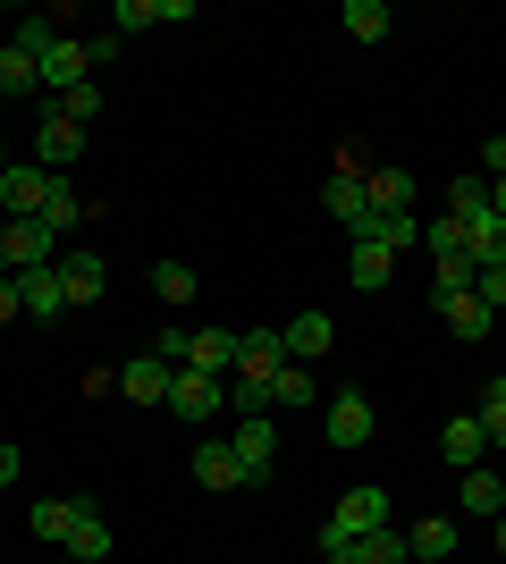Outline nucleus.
I'll use <instances>...</instances> for the list:
<instances>
[{
    "label": "nucleus",
    "instance_id": "obj_1",
    "mask_svg": "<svg viewBox=\"0 0 506 564\" xmlns=\"http://www.w3.org/2000/svg\"><path fill=\"white\" fill-rule=\"evenodd\" d=\"M363 531H388V489H372V480H363V489H346V497L330 506V522H321V556H337V547L363 540Z\"/></svg>",
    "mask_w": 506,
    "mask_h": 564
},
{
    "label": "nucleus",
    "instance_id": "obj_2",
    "mask_svg": "<svg viewBox=\"0 0 506 564\" xmlns=\"http://www.w3.org/2000/svg\"><path fill=\"white\" fill-rule=\"evenodd\" d=\"M169 413H177L186 430L219 422V413H228V379H212V371H186V362H177V371H169Z\"/></svg>",
    "mask_w": 506,
    "mask_h": 564
},
{
    "label": "nucleus",
    "instance_id": "obj_3",
    "mask_svg": "<svg viewBox=\"0 0 506 564\" xmlns=\"http://www.w3.org/2000/svg\"><path fill=\"white\" fill-rule=\"evenodd\" d=\"M43 203H51V169L43 161H9L0 169V212L9 219H43Z\"/></svg>",
    "mask_w": 506,
    "mask_h": 564
},
{
    "label": "nucleus",
    "instance_id": "obj_4",
    "mask_svg": "<svg viewBox=\"0 0 506 564\" xmlns=\"http://www.w3.org/2000/svg\"><path fill=\"white\" fill-rule=\"evenodd\" d=\"M228 447H237V471H245V489H262L270 464H279V430H270V413H254V422L228 430Z\"/></svg>",
    "mask_w": 506,
    "mask_h": 564
},
{
    "label": "nucleus",
    "instance_id": "obj_5",
    "mask_svg": "<svg viewBox=\"0 0 506 564\" xmlns=\"http://www.w3.org/2000/svg\"><path fill=\"white\" fill-rule=\"evenodd\" d=\"M321 430H330V447H346V455L372 447V430H380V422H372V397H363V388H337V397H330V422H321Z\"/></svg>",
    "mask_w": 506,
    "mask_h": 564
},
{
    "label": "nucleus",
    "instance_id": "obj_6",
    "mask_svg": "<svg viewBox=\"0 0 506 564\" xmlns=\"http://www.w3.org/2000/svg\"><path fill=\"white\" fill-rule=\"evenodd\" d=\"M279 371H288V337H279V329H245V337H237V371H228V379H254V388H270Z\"/></svg>",
    "mask_w": 506,
    "mask_h": 564
},
{
    "label": "nucleus",
    "instance_id": "obj_7",
    "mask_svg": "<svg viewBox=\"0 0 506 564\" xmlns=\"http://www.w3.org/2000/svg\"><path fill=\"white\" fill-rule=\"evenodd\" d=\"M76 85H94V59H85V34H60V43L43 51V94H76Z\"/></svg>",
    "mask_w": 506,
    "mask_h": 564
},
{
    "label": "nucleus",
    "instance_id": "obj_8",
    "mask_svg": "<svg viewBox=\"0 0 506 564\" xmlns=\"http://www.w3.org/2000/svg\"><path fill=\"white\" fill-rule=\"evenodd\" d=\"M18 304H25V321H60V312H68L60 261H43V270H18Z\"/></svg>",
    "mask_w": 506,
    "mask_h": 564
},
{
    "label": "nucleus",
    "instance_id": "obj_9",
    "mask_svg": "<svg viewBox=\"0 0 506 564\" xmlns=\"http://www.w3.org/2000/svg\"><path fill=\"white\" fill-rule=\"evenodd\" d=\"M363 194H372V212H413V169L406 161H380V169H363Z\"/></svg>",
    "mask_w": 506,
    "mask_h": 564
},
{
    "label": "nucleus",
    "instance_id": "obj_10",
    "mask_svg": "<svg viewBox=\"0 0 506 564\" xmlns=\"http://www.w3.org/2000/svg\"><path fill=\"white\" fill-rule=\"evenodd\" d=\"M346 236H363V245H388V253H406V245H422V219H413V212H363Z\"/></svg>",
    "mask_w": 506,
    "mask_h": 564
},
{
    "label": "nucleus",
    "instance_id": "obj_11",
    "mask_svg": "<svg viewBox=\"0 0 506 564\" xmlns=\"http://www.w3.org/2000/svg\"><path fill=\"white\" fill-rule=\"evenodd\" d=\"M186 371L228 379L237 371V329H186Z\"/></svg>",
    "mask_w": 506,
    "mask_h": 564
},
{
    "label": "nucleus",
    "instance_id": "obj_12",
    "mask_svg": "<svg viewBox=\"0 0 506 564\" xmlns=\"http://www.w3.org/2000/svg\"><path fill=\"white\" fill-rule=\"evenodd\" d=\"M169 371H177V362H161V354H136V362L119 371V397H127V404H169Z\"/></svg>",
    "mask_w": 506,
    "mask_h": 564
},
{
    "label": "nucleus",
    "instance_id": "obj_13",
    "mask_svg": "<svg viewBox=\"0 0 506 564\" xmlns=\"http://www.w3.org/2000/svg\"><path fill=\"white\" fill-rule=\"evenodd\" d=\"M279 337H288V362H321V354L337 346V321H330V312H295Z\"/></svg>",
    "mask_w": 506,
    "mask_h": 564
},
{
    "label": "nucleus",
    "instance_id": "obj_14",
    "mask_svg": "<svg viewBox=\"0 0 506 564\" xmlns=\"http://www.w3.org/2000/svg\"><path fill=\"white\" fill-rule=\"evenodd\" d=\"M330 564H413V547H406V531L388 522V531H363V540H346Z\"/></svg>",
    "mask_w": 506,
    "mask_h": 564
},
{
    "label": "nucleus",
    "instance_id": "obj_15",
    "mask_svg": "<svg viewBox=\"0 0 506 564\" xmlns=\"http://www.w3.org/2000/svg\"><path fill=\"white\" fill-rule=\"evenodd\" d=\"M76 514H85V497H34V506H25V522H34V540H43V547H68Z\"/></svg>",
    "mask_w": 506,
    "mask_h": 564
},
{
    "label": "nucleus",
    "instance_id": "obj_16",
    "mask_svg": "<svg viewBox=\"0 0 506 564\" xmlns=\"http://www.w3.org/2000/svg\"><path fill=\"white\" fill-rule=\"evenodd\" d=\"M194 480H203V489H245V471H237V447H228V438H194Z\"/></svg>",
    "mask_w": 506,
    "mask_h": 564
},
{
    "label": "nucleus",
    "instance_id": "obj_17",
    "mask_svg": "<svg viewBox=\"0 0 506 564\" xmlns=\"http://www.w3.org/2000/svg\"><path fill=\"white\" fill-rule=\"evenodd\" d=\"M34 152H43L51 177H60V161H76V152H85V127H76L68 110H43V127H34Z\"/></svg>",
    "mask_w": 506,
    "mask_h": 564
},
{
    "label": "nucleus",
    "instance_id": "obj_18",
    "mask_svg": "<svg viewBox=\"0 0 506 564\" xmlns=\"http://www.w3.org/2000/svg\"><path fill=\"white\" fill-rule=\"evenodd\" d=\"M60 286H68V312L76 304H101V286H110L101 253H60Z\"/></svg>",
    "mask_w": 506,
    "mask_h": 564
},
{
    "label": "nucleus",
    "instance_id": "obj_19",
    "mask_svg": "<svg viewBox=\"0 0 506 564\" xmlns=\"http://www.w3.org/2000/svg\"><path fill=\"white\" fill-rule=\"evenodd\" d=\"M431 304H439V321H448V329H456L464 346H482V337H489V321H498V312H489L482 295H431Z\"/></svg>",
    "mask_w": 506,
    "mask_h": 564
},
{
    "label": "nucleus",
    "instance_id": "obj_20",
    "mask_svg": "<svg viewBox=\"0 0 506 564\" xmlns=\"http://www.w3.org/2000/svg\"><path fill=\"white\" fill-rule=\"evenodd\" d=\"M439 455H448V464H456V471L489 464V438H482V422H473V413H456V422L439 430Z\"/></svg>",
    "mask_w": 506,
    "mask_h": 564
},
{
    "label": "nucleus",
    "instance_id": "obj_21",
    "mask_svg": "<svg viewBox=\"0 0 506 564\" xmlns=\"http://www.w3.org/2000/svg\"><path fill=\"white\" fill-rule=\"evenodd\" d=\"M464 261H473V270H498V261H506V219L498 212L464 219Z\"/></svg>",
    "mask_w": 506,
    "mask_h": 564
},
{
    "label": "nucleus",
    "instance_id": "obj_22",
    "mask_svg": "<svg viewBox=\"0 0 506 564\" xmlns=\"http://www.w3.org/2000/svg\"><path fill=\"white\" fill-rule=\"evenodd\" d=\"M51 245H60V236H51L43 219H18V228H9V279H18V270H43Z\"/></svg>",
    "mask_w": 506,
    "mask_h": 564
},
{
    "label": "nucleus",
    "instance_id": "obj_23",
    "mask_svg": "<svg viewBox=\"0 0 506 564\" xmlns=\"http://www.w3.org/2000/svg\"><path fill=\"white\" fill-rule=\"evenodd\" d=\"M346 279H355L363 295H380V286L397 279V253H388V245H363V236H355V253H346Z\"/></svg>",
    "mask_w": 506,
    "mask_h": 564
},
{
    "label": "nucleus",
    "instance_id": "obj_24",
    "mask_svg": "<svg viewBox=\"0 0 506 564\" xmlns=\"http://www.w3.org/2000/svg\"><path fill=\"white\" fill-rule=\"evenodd\" d=\"M456 480H464V514H482V522H498V514H506V480H498L489 464L456 471Z\"/></svg>",
    "mask_w": 506,
    "mask_h": 564
},
{
    "label": "nucleus",
    "instance_id": "obj_25",
    "mask_svg": "<svg viewBox=\"0 0 506 564\" xmlns=\"http://www.w3.org/2000/svg\"><path fill=\"white\" fill-rule=\"evenodd\" d=\"M60 43V34H51V18H25V25H9V59H18V68H34L43 76V51Z\"/></svg>",
    "mask_w": 506,
    "mask_h": 564
},
{
    "label": "nucleus",
    "instance_id": "obj_26",
    "mask_svg": "<svg viewBox=\"0 0 506 564\" xmlns=\"http://www.w3.org/2000/svg\"><path fill=\"white\" fill-rule=\"evenodd\" d=\"M363 212H372V194H363V169H337V177H330V219H337V228H355Z\"/></svg>",
    "mask_w": 506,
    "mask_h": 564
},
{
    "label": "nucleus",
    "instance_id": "obj_27",
    "mask_svg": "<svg viewBox=\"0 0 506 564\" xmlns=\"http://www.w3.org/2000/svg\"><path fill=\"white\" fill-rule=\"evenodd\" d=\"M406 547H413V564H448V556H456V522H413V531H406Z\"/></svg>",
    "mask_w": 506,
    "mask_h": 564
},
{
    "label": "nucleus",
    "instance_id": "obj_28",
    "mask_svg": "<svg viewBox=\"0 0 506 564\" xmlns=\"http://www.w3.org/2000/svg\"><path fill=\"white\" fill-rule=\"evenodd\" d=\"M489 212V177L482 169H456V177H448V219H482Z\"/></svg>",
    "mask_w": 506,
    "mask_h": 564
},
{
    "label": "nucleus",
    "instance_id": "obj_29",
    "mask_svg": "<svg viewBox=\"0 0 506 564\" xmlns=\"http://www.w3.org/2000/svg\"><path fill=\"white\" fill-rule=\"evenodd\" d=\"M110 547H119V540H110V522L85 506V514H76V531H68V556H76V564H101Z\"/></svg>",
    "mask_w": 506,
    "mask_h": 564
},
{
    "label": "nucleus",
    "instance_id": "obj_30",
    "mask_svg": "<svg viewBox=\"0 0 506 564\" xmlns=\"http://www.w3.org/2000/svg\"><path fill=\"white\" fill-rule=\"evenodd\" d=\"M304 404H313V362H288L270 379V413H304Z\"/></svg>",
    "mask_w": 506,
    "mask_h": 564
},
{
    "label": "nucleus",
    "instance_id": "obj_31",
    "mask_svg": "<svg viewBox=\"0 0 506 564\" xmlns=\"http://www.w3.org/2000/svg\"><path fill=\"white\" fill-rule=\"evenodd\" d=\"M43 228L51 236H68V228H85V194L68 186V177H51V203H43Z\"/></svg>",
    "mask_w": 506,
    "mask_h": 564
},
{
    "label": "nucleus",
    "instance_id": "obj_32",
    "mask_svg": "<svg viewBox=\"0 0 506 564\" xmlns=\"http://www.w3.org/2000/svg\"><path fill=\"white\" fill-rule=\"evenodd\" d=\"M473 422H482L489 455H506V379H489V388H482V404H473Z\"/></svg>",
    "mask_w": 506,
    "mask_h": 564
},
{
    "label": "nucleus",
    "instance_id": "obj_33",
    "mask_svg": "<svg viewBox=\"0 0 506 564\" xmlns=\"http://www.w3.org/2000/svg\"><path fill=\"white\" fill-rule=\"evenodd\" d=\"M337 25H346L355 43H388V9H380V0H346V18H337Z\"/></svg>",
    "mask_w": 506,
    "mask_h": 564
},
{
    "label": "nucleus",
    "instance_id": "obj_34",
    "mask_svg": "<svg viewBox=\"0 0 506 564\" xmlns=\"http://www.w3.org/2000/svg\"><path fill=\"white\" fill-rule=\"evenodd\" d=\"M152 295L186 312V304H194V270H186V261H152Z\"/></svg>",
    "mask_w": 506,
    "mask_h": 564
},
{
    "label": "nucleus",
    "instance_id": "obj_35",
    "mask_svg": "<svg viewBox=\"0 0 506 564\" xmlns=\"http://www.w3.org/2000/svg\"><path fill=\"white\" fill-rule=\"evenodd\" d=\"M422 245H431V261H456L464 253V219H422Z\"/></svg>",
    "mask_w": 506,
    "mask_h": 564
},
{
    "label": "nucleus",
    "instance_id": "obj_36",
    "mask_svg": "<svg viewBox=\"0 0 506 564\" xmlns=\"http://www.w3.org/2000/svg\"><path fill=\"white\" fill-rule=\"evenodd\" d=\"M51 110H68L76 127H94V118H101V85H76V94H60Z\"/></svg>",
    "mask_w": 506,
    "mask_h": 564
},
{
    "label": "nucleus",
    "instance_id": "obj_37",
    "mask_svg": "<svg viewBox=\"0 0 506 564\" xmlns=\"http://www.w3.org/2000/svg\"><path fill=\"white\" fill-rule=\"evenodd\" d=\"M144 25H161V0H119V34H144Z\"/></svg>",
    "mask_w": 506,
    "mask_h": 564
},
{
    "label": "nucleus",
    "instance_id": "obj_38",
    "mask_svg": "<svg viewBox=\"0 0 506 564\" xmlns=\"http://www.w3.org/2000/svg\"><path fill=\"white\" fill-rule=\"evenodd\" d=\"M473 295H482L489 312H506V261H498V270H482V279H473Z\"/></svg>",
    "mask_w": 506,
    "mask_h": 564
},
{
    "label": "nucleus",
    "instance_id": "obj_39",
    "mask_svg": "<svg viewBox=\"0 0 506 564\" xmlns=\"http://www.w3.org/2000/svg\"><path fill=\"white\" fill-rule=\"evenodd\" d=\"M473 169H482V177H506V135H489V143H482V161H473Z\"/></svg>",
    "mask_w": 506,
    "mask_h": 564
},
{
    "label": "nucleus",
    "instance_id": "obj_40",
    "mask_svg": "<svg viewBox=\"0 0 506 564\" xmlns=\"http://www.w3.org/2000/svg\"><path fill=\"white\" fill-rule=\"evenodd\" d=\"M9 321H25V304H18V279L0 270V329H9Z\"/></svg>",
    "mask_w": 506,
    "mask_h": 564
},
{
    "label": "nucleus",
    "instance_id": "obj_41",
    "mask_svg": "<svg viewBox=\"0 0 506 564\" xmlns=\"http://www.w3.org/2000/svg\"><path fill=\"white\" fill-rule=\"evenodd\" d=\"M18 471H25V455H18V447H0V489H9Z\"/></svg>",
    "mask_w": 506,
    "mask_h": 564
},
{
    "label": "nucleus",
    "instance_id": "obj_42",
    "mask_svg": "<svg viewBox=\"0 0 506 564\" xmlns=\"http://www.w3.org/2000/svg\"><path fill=\"white\" fill-rule=\"evenodd\" d=\"M489 212H498V219H506V177H489Z\"/></svg>",
    "mask_w": 506,
    "mask_h": 564
},
{
    "label": "nucleus",
    "instance_id": "obj_43",
    "mask_svg": "<svg viewBox=\"0 0 506 564\" xmlns=\"http://www.w3.org/2000/svg\"><path fill=\"white\" fill-rule=\"evenodd\" d=\"M9 228H18V219H9V212H0V270H9Z\"/></svg>",
    "mask_w": 506,
    "mask_h": 564
},
{
    "label": "nucleus",
    "instance_id": "obj_44",
    "mask_svg": "<svg viewBox=\"0 0 506 564\" xmlns=\"http://www.w3.org/2000/svg\"><path fill=\"white\" fill-rule=\"evenodd\" d=\"M0 94H9V43H0Z\"/></svg>",
    "mask_w": 506,
    "mask_h": 564
},
{
    "label": "nucleus",
    "instance_id": "obj_45",
    "mask_svg": "<svg viewBox=\"0 0 506 564\" xmlns=\"http://www.w3.org/2000/svg\"><path fill=\"white\" fill-rule=\"evenodd\" d=\"M498 556H506V514H498Z\"/></svg>",
    "mask_w": 506,
    "mask_h": 564
},
{
    "label": "nucleus",
    "instance_id": "obj_46",
    "mask_svg": "<svg viewBox=\"0 0 506 564\" xmlns=\"http://www.w3.org/2000/svg\"><path fill=\"white\" fill-rule=\"evenodd\" d=\"M51 564H76V556H51Z\"/></svg>",
    "mask_w": 506,
    "mask_h": 564
},
{
    "label": "nucleus",
    "instance_id": "obj_47",
    "mask_svg": "<svg viewBox=\"0 0 506 564\" xmlns=\"http://www.w3.org/2000/svg\"><path fill=\"white\" fill-rule=\"evenodd\" d=\"M0 110H9V94H0Z\"/></svg>",
    "mask_w": 506,
    "mask_h": 564
},
{
    "label": "nucleus",
    "instance_id": "obj_48",
    "mask_svg": "<svg viewBox=\"0 0 506 564\" xmlns=\"http://www.w3.org/2000/svg\"><path fill=\"white\" fill-rule=\"evenodd\" d=\"M0 169H9V152H0Z\"/></svg>",
    "mask_w": 506,
    "mask_h": 564
}]
</instances>
